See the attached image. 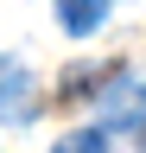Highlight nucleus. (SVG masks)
Masks as SVG:
<instances>
[{
	"label": "nucleus",
	"instance_id": "obj_1",
	"mask_svg": "<svg viewBox=\"0 0 146 153\" xmlns=\"http://www.w3.org/2000/svg\"><path fill=\"white\" fill-rule=\"evenodd\" d=\"M38 115V83L19 64H0V121H32Z\"/></svg>",
	"mask_w": 146,
	"mask_h": 153
},
{
	"label": "nucleus",
	"instance_id": "obj_2",
	"mask_svg": "<svg viewBox=\"0 0 146 153\" xmlns=\"http://www.w3.org/2000/svg\"><path fill=\"white\" fill-rule=\"evenodd\" d=\"M127 121H146V83H121V89H114V102L102 108V121H95V128L114 134V128H127Z\"/></svg>",
	"mask_w": 146,
	"mask_h": 153
},
{
	"label": "nucleus",
	"instance_id": "obj_3",
	"mask_svg": "<svg viewBox=\"0 0 146 153\" xmlns=\"http://www.w3.org/2000/svg\"><path fill=\"white\" fill-rule=\"evenodd\" d=\"M57 19H64L70 38H89V32L108 19V0H57Z\"/></svg>",
	"mask_w": 146,
	"mask_h": 153
},
{
	"label": "nucleus",
	"instance_id": "obj_5",
	"mask_svg": "<svg viewBox=\"0 0 146 153\" xmlns=\"http://www.w3.org/2000/svg\"><path fill=\"white\" fill-rule=\"evenodd\" d=\"M95 83H102V70H95V64L70 70V76H64V96H57V102H83V89H95Z\"/></svg>",
	"mask_w": 146,
	"mask_h": 153
},
{
	"label": "nucleus",
	"instance_id": "obj_6",
	"mask_svg": "<svg viewBox=\"0 0 146 153\" xmlns=\"http://www.w3.org/2000/svg\"><path fill=\"white\" fill-rule=\"evenodd\" d=\"M140 147H146V121H140Z\"/></svg>",
	"mask_w": 146,
	"mask_h": 153
},
{
	"label": "nucleus",
	"instance_id": "obj_4",
	"mask_svg": "<svg viewBox=\"0 0 146 153\" xmlns=\"http://www.w3.org/2000/svg\"><path fill=\"white\" fill-rule=\"evenodd\" d=\"M51 153H108V128H76V134H64Z\"/></svg>",
	"mask_w": 146,
	"mask_h": 153
}]
</instances>
